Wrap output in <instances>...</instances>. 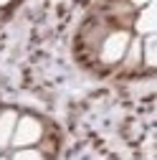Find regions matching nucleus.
<instances>
[{
    "label": "nucleus",
    "instance_id": "6",
    "mask_svg": "<svg viewBox=\"0 0 157 160\" xmlns=\"http://www.w3.org/2000/svg\"><path fill=\"white\" fill-rule=\"evenodd\" d=\"M124 56H127V64H129V66L140 64V61H142V43H140V41H129Z\"/></svg>",
    "mask_w": 157,
    "mask_h": 160
},
{
    "label": "nucleus",
    "instance_id": "2",
    "mask_svg": "<svg viewBox=\"0 0 157 160\" xmlns=\"http://www.w3.org/2000/svg\"><path fill=\"white\" fill-rule=\"evenodd\" d=\"M127 46H129V33H124V31L109 33L107 41L102 43V61H104V64H117V61H122L124 53H127Z\"/></svg>",
    "mask_w": 157,
    "mask_h": 160
},
{
    "label": "nucleus",
    "instance_id": "8",
    "mask_svg": "<svg viewBox=\"0 0 157 160\" xmlns=\"http://www.w3.org/2000/svg\"><path fill=\"white\" fill-rule=\"evenodd\" d=\"M132 3H134L137 8H145V5H150V3H155V0H132Z\"/></svg>",
    "mask_w": 157,
    "mask_h": 160
},
{
    "label": "nucleus",
    "instance_id": "3",
    "mask_svg": "<svg viewBox=\"0 0 157 160\" xmlns=\"http://www.w3.org/2000/svg\"><path fill=\"white\" fill-rule=\"evenodd\" d=\"M134 28L140 31V33H145V36L155 33V28H157V13H155V3H150V5H145V8H142V13H140V18H137Z\"/></svg>",
    "mask_w": 157,
    "mask_h": 160
},
{
    "label": "nucleus",
    "instance_id": "9",
    "mask_svg": "<svg viewBox=\"0 0 157 160\" xmlns=\"http://www.w3.org/2000/svg\"><path fill=\"white\" fill-rule=\"evenodd\" d=\"M8 3H10V0H0V5H8Z\"/></svg>",
    "mask_w": 157,
    "mask_h": 160
},
{
    "label": "nucleus",
    "instance_id": "4",
    "mask_svg": "<svg viewBox=\"0 0 157 160\" xmlns=\"http://www.w3.org/2000/svg\"><path fill=\"white\" fill-rule=\"evenodd\" d=\"M15 122H18L15 112H3V114H0V148L10 145V137H13Z\"/></svg>",
    "mask_w": 157,
    "mask_h": 160
},
{
    "label": "nucleus",
    "instance_id": "10",
    "mask_svg": "<svg viewBox=\"0 0 157 160\" xmlns=\"http://www.w3.org/2000/svg\"><path fill=\"white\" fill-rule=\"evenodd\" d=\"M0 160H5V158H0Z\"/></svg>",
    "mask_w": 157,
    "mask_h": 160
},
{
    "label": "nucleus",
    "instance_id": "7",
    "mask_svg": "<svg viewBox=\"0 0 157 160\" xmlns=\"http://www.w3.org/2000/svg\"><path fill=\"white\" fill-rule=\"evenodd\" d=\"M13 160H43V155L38 150H18L13 155Z\"/></svg>",
    "mask_w": 157,
    "mask_h": 160
},
{
    "label": "nucleus",
    "instance_id": "5",
    "mask_svg": "<svg viewBox=\"0 0 157 160\" xmlns=\"http://www.w3.org/2000/svg\"><path fill=\"white\" fill-rule=\"evenodd\" d=\"M142 53H145V64L147 66H155L157 64V56H155V33H150L142 43Z\"/></svg>",
    "mask_w": 157,
    "mask_h": 160
},
{
    "label": "nucleus",
    "instance_id": "1",
    "mask_svg": "<svg viewBox=\"0 0 157 160\" xmlns=\"http://www.w3.org/2000/svg\"><path fill=\"white\" fill-rule=\"evenodd\" d=\"M41 135H43L41 122H38L36 117H23V119H18V122H15L10 142L15 148H28V145H36L38 140H41Z\"/></svg>",
    "mask_w": 157,
    "mask_h": 160
}]
</instances>
